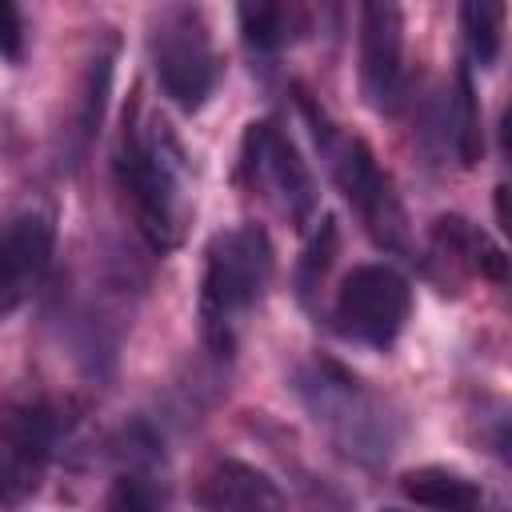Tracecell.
I'll use <instances>...</instances> for the list:
<instances>
[{"label":"cell","instance_id":"cell-8","mask_svg":"<svg viewBox=\"0 0 512 512\" xmlns=\"http://www.w3.org/2000/svg\"><path fill=\"white\" fill-rule=\"evenodd\" d=\"M240 156H244L240 160L244 176L252 184H264L268 196L280 204V212L292 224H308V216L316 212V180H312L300 148L292 144V136L276 120L248 124Z\"/></svg>","mask_w":512,"mask_h":512},{"label":"cell","instance_id":"cell-4","mask_svg":"<svg viewBox=\"0 0 512 512\" xmlns=\"http://www.w3.org/2000/svg\"><path fill=\"white\" fill-rule=\"evenodd\" d=\"M152 68L164 88V96L196 112L212 96L220 80V56L212 48L208 24L196 8H168L152 28Z\"/></svg>","mask_w":512,"mask_h":512},{"label":"cell","instance_id":"cell-16","mask_svg":"<svg viewBox=\"0 0 512 512\" xmlns=\"http://www.w3.org/2000/svg\"><path fill=\"white\" fill-rule=\"evenodd\" d=\"M504 16L508 8L504 4H492V0H468L460 8V24H464V40H468V52L480 68H492L496 56H500V44H504Z\"/></svg>","mask_w":512,"mask_h":512},{"label":"cell","instance_id":"cell-12","mask_svg":"<svg viewBox=\"0 0 512 512\" xmlns=\"http://www.w3.org/2000/svg\"><path fill=\"white\" fill-rule=\"evenodd\" d=\"M400 488L408 500H416L420 508H432V512H476L484 504V492L476 480L452 472V468H412L400 476Z\"/></svg>","mask_w":512,"mask_h":512},{"label":"cell","instance_id":"cell-14","mask_svg":"<svg viewBox=\"0 0 512 512\" xmlns=\"http://www.w3.org/2000/svg\"><path fill=\"white\" fill-rule=\"evenodd\" d=\"M448 144L460 168H472L484 152V128H480V108H476V88L468 68H456L452 96H448Z\"/></svg>","mask_w":512,"mask_h":512},{"label":"cell","instance_id":"cell-3","mask_svg":"<svg viewBox=\"0 0 512 512\" xmlns=\"http://www.w3.org/2000/svg\"><path fill=\"white\" fill-rule=\"evenodd\" d=\"M308 120H312V136L328 160V172L332 180L340 184L344 200L360 212V220L368 224V232L384 244V248H400V236H404V212H400V200L392 192V180L384 176V168L376 164V156L368 152L364 140L356 136H344L336 132L308 100H300Z\"/></svg>","mask_w":512,"mask_h":512},{"label":"cell","instance_id":"cell-13","mask_svg":"<svg viewBox=\"0 0 512 512\" xmlns=\"http://www.w3.org/2000/svg\"><path fill=\"white\" fill-rule=\"evenodd\" d=\"M432 240H436L440 252H448L452 260L468 264L472 272L492 276V280H504V252H500L480 228H472L468 220H460V216H440V220L432 224Z\"/></svg>","mask_w":512,"mask_h":512},{"label":"cell","instance_id":"cell-18","mask_svg":"<svg viewBox=\"0 0 512 512\" xmlns=\"http://www.w3.org/2000/svg\"><path fill=\"white\" fill-rule=\"evenodd\" d=\"M104 508H108V512H160L152 488H148L144 480H136V476H120V480L112 484Z\"/></svg>","mask_w":512,"mask_h":512},{"label":"cell","instance_id":"cell-19","mask_svg":"<svg viewBox=\"0 0 512 512\" xmlns=\"http://www.w3.org/2000/svg\"><path fill=\"white\" fill-rule=\"evenodd\" d=\"M0 56L8 64H16L24 56V16L8 0H0Z\"/></svg>","mask_w":512,"mask_h":512},{"label":"cell","instance_id":"cell-5","mask_svg":"<svg viewBox=\"0 0 512 512\" xmlns=\"http://www.w3.org/2000/svg\"><path fill=\"white\" fill-rule=\"evenodd\" d=\"M64 412L44 396H12L0 404V504L28 500L56 452Z\"/></svg>","mask_w":512,"mask_h":512},{"label":"cell","instance_id":"cell-20","mask_svg":"<svg viewBox=\"0 0 512 512\" xmlns=\"http://www.w3.org/2000/svg\"><path fill=\"white\" fill-rule=\"evenodd\" d=\"M380 512H412V508H396V504H388V508H380Z\"/></svg>","mask_w":512,"mask_h":512},{"label":"cell","instance_id":"cell-9","mask_svg":"<svg viewBox=\"0 0 512 512\" xmlns=\"http://www.w3.org/2000/svg\"><path fill=\"white\" fill-rule=\"evenodd\" d=\"M404 88V16L396 4L360 8V92L372 112H392Z\"/></svg>","mask_w":512,"mask_h":512},{"label":"cell","instance_id":"cell-17","mask_svg":"<svg viewBox=\"0 0 512 512\" xmlns=\"http://www.w3.org/2000/svg\"><path fill=\"white\" fill-rule=\"evenodd\" d=\"M336 244H340L336 216H324L320 228L312 232L304 256H300V264H296V288H300V296H308V292L324 280V272H328V264H332V256H336Z\"/></svg>","mask_w":512,"mask_h":512},{"label":"cell","instance_id":"cell-7","mask_svg":"<svg viewBox=\"0 0 512 512\" xmlns=\"http://www.w3.org/2000/svg\"><path fill=\"white\" fill-rule=\"evenodd\" d=\"M300 392H304L308 408L316 412V424H324L344 444V452H356L364 460H376L380 452L388 456L384 416L364 396L360 380H352L336 364H316L312 376L300 380Z\"/></svg>","mask_w":512,"mask_h":512},{"label":"cell","instance_id":"cell-10","mask_svg":"<svg viewBox=\"0 0 512 512\" xmlns=\"http://www.w3.org/2000/svg\"><path fill=\"white\" fill-rule=\"evenodd\" d=\"M52 240H56L52 216L40 208L20 212L0 228V320L44 276V268L52 260Z\"/></svg>","mask_w":512,"mask_h":512},{"label":"cell","instance_id":"cell-15","mask_svg":"<svg viewBox=\"0 0 512 512\" xmlns=\"http://www.w3.org/2000/svg\"><path fill=\"white\" fill-rule=\"evenodd\" d=\"M236 20L244 40L260 52H276L304 32V8L296 4H240Z\"/></svg>","mask_w":512,"mask_h":512},{"label":"cell","instance_id":"cell-1","mask_svg":"<svg viewBox=\"0 0 512 512\" xmlns=\"http://www.w3.org/2000/svg\"><path fill=\"white\" fill-rule=\"evenodd\" d=\"M120 184L132 196L136 224L152 248H172L192 216L188 156L164 120H144L124 132Z\"/></svg>","mask_w":512,"mask_h":512},{"label":"cell","instance_id":"cell-6","mask_svg":"<svg viewBox=\"0 0 512 512\" xmlns=\"http://www.w3.org/2000/svg\"><path fill=\"white\" fill-rule=\"evenodd\" d=\"M412 312V288L392 264H356L332 304V320L348 340L368 348H388Z\"/></svg>","mask_w":512,"mask_h":512},{"label":"cell","instance_id":"cell-2","mask_svg":"<svg viewBox=\"0 0 512 512\" xmlns=\"http://www.w3.org/2000/svg\"><path fill=\"white\" fill-rule=\"evenodd\" d=\"M272 280V244L260 224H236L208 240L200 276V328L204 340L228 356L244 320Z\"/></svg>","mask_w":512,"mask_h":512},{"label":"cell","instance_id":"cell-11","mask_svg":"<svg viewBox=\"0 0 512 512\" xmlns=\"http://www.w3.org/2000/svg\"><path fill=\"white\" fill-rule=\"evenodd\" d=\"M196 504L204 512H288L280 484L244 460H216L196 484Z\"/></svg>","mask_w":512,"mask_h":512}]
</instances>
